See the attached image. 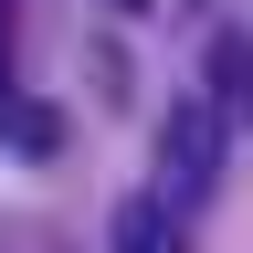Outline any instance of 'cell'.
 Here are the masks:
<instances>
[{
    "label": "cell",
    "instance_id": "1",
    "mask_svg": "<svg viewBox=\"0 0 253 253\" xmlns=\"http://www.w3.org/2000/svg\"><path fill=\"white\" fill-rule=\"evenodd\" d=\"M211 190H221V116L201 106V95H190V106L158 126V179H148V201H169V211L190 221V211L211 201Z\"/></svg>",
    "mask_w": 253,
    "mask_h": 253
},
{
    "label": "cell",
    "instance_id": "2",
    "mask_svg": "<svg viewBox=\"0 0 253 253\" xmlns=\"http://www.w3.org/2000/svg\"><path fill=\"white\" fill-rule=\"evenodd\" d=\"M201 106L221 126H253V32H221L211 63H201Z\"/></svg>",
    "mask_w": 253,
    "mask_h": 253
},
{
    "label": "cell",
    "instance_id": "3",
    "mask_svg": "<svg viewBox=\"0 0 253 253\" xmlns=\"http://www.w3.org/2000/svg\"><path fill=\"white\" fill-rule=\"evenodd\" d=\"M106 253H190V221H179L169 201H148V190H137V201L116 211V232H106Z\"/></svg>",
    "mask_w": 253,
    "mask_h": 253
},
{
    "label": "cell",
    "instance_id": "4",
    "mask_svg": "<svg viewBox=\"0 0 253 253\" xmlns=\"http://www.w3.org/2000/svg\"><path fill=\"white\" fill-rule=\"evenodd\" d=\"M53 137H63V116H53V106H11V148H21V158H42Z\"/></svg>",
    "mask_w": 253,
    "mask_h": 253
}]
</instances>
